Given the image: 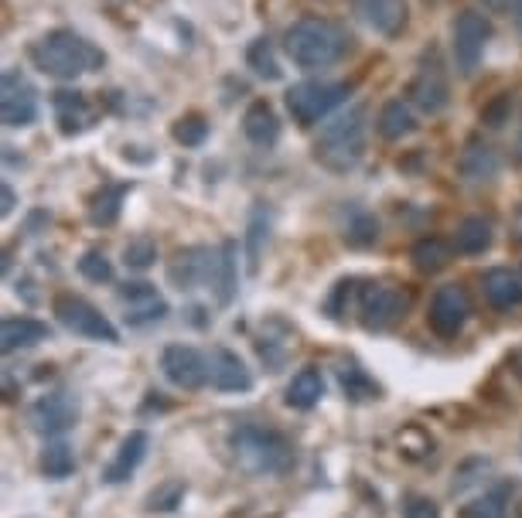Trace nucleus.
<instances>
[{
    "label": "nucleus",
    "mask_w": 522,
    "mask_h": 518,
    "mask_svg": "<svg viewBox=\"0 0 522 518\" xmlns=\"http://www.w3.org/2000/svg\"><path fill=\"white\" fill-rule=\"evenodd\" d=\"M28 58L41 75H52V79H62V82L99 72L106 65V55L99 52L93 41L76 35V31L69 28H55L48 31V35H41L38 41H31Z\"/></svg>",
    "instance_id": "obj_1"
},
{
    "label": "nucleus",
    "mask_w": 522,
    "mask_h": 518,
    "mask_svg": "<svg viewBox=\"0 0 522 518\" xmlns=\"http://www.w3.org/2000/svg\"><path fill=\"white\" fill-rule=\"evenodd\" d=\"M229 454L246 474H256V478L287 474L297 461L294 444H290L287 433L263 423H239L236 430L229 433Z\"/></svg>",
    "instance_id": "obj_2"
},
{
    "label": "nucleus",
    "mask_w": 522,
    "mask_h": 518,
    "mask_svg": "<svg viewBox=\"0 0 522 518\" xmlns=\"http://www.w3.org/2000/svg\"><path fill=\"white\" fill-rule=\"evenodd\" d=\"M366 106H352L348 113L335 116L321 127L318 140H314V161H318L331 174H348L362 164L366 157V137H369V123H366Z\"/></svg>",
    "instance_id": "obj_3"
},
{
    "label": "nucleus",
    "mask_w": 522,
    "mask_h": 518,
    "mask_svg": "<svg viewBox=\"0 0 522 518\" xmlns=\"http://www.w3.org/2000/svg\"><path fill=\"white\" fill-rule=\"evenodd\" d=\"M284 48L297 69H304V72L331 69V65L345 58L348 35L338 28V24H331L325 18H301L287 28Z\"/></svg>",
    "instance_id": "obj_4"
},
{
    "label": "nucleus",
    "mask_w": 522,
    "mask_h": 518,
    "mask_svg": "<svg viewBox=\"0 0 522 518\" xmlns=\"http://www.w3.org/2000/svg\"><path fill=\"white\" fill-rule=\"evenodd\" d=\"M348 96H352V89H348L345 82L308 79V82L290 86L284 103H287V113L294 116L297 127L311 130L314 123H321L325 116H331V110H338Z\"/></svg>",
    "instance_id": "obj_5"
},
{
    "label": "nucleus",
    "mask_w": 522,
    "mask_h": 518,
    "mask_svg": "<svg viewBox=\"0 0 522 518\" xmlns=\"http://www.w3.org/2000/svg\"><path fill=\"white\" fill-rule=\"evenodd\" d=\"M52 307H55L58 324H62V328H69L72 334H79V338L103 341V345H116V341H120V331L113 328L110 317L99 311L96 304H89L86 297L58 294Z\"/></svg>",
    "instance_id": "obj_6"
},
{
    "label": "nucleus",
    "mask_w": 522,
    "mask_h": 518,
    "mask_svg": "<svg viewBox=\"0 0 522 518\" xmlns=\"http://www.w3.org/2000/svg\"><path fill=\"white\" fill-rule=\"evenodd\" d=\"M488 38H492V24H488L482 11H461L458 18H454L451 55H454V69H458L464 79H471V75L478 72Z\"/></svg>",
    "instance_id": "obj_7"
},
{
    "label": "nucleus",
    "mask_w": 522,
    "mask_h": 518,
    "mask_svg": "<svg viewBox=\"0 0 522 518\" xmlns=\"http://www.w3.org/2000/svg\"><path fill=\"white\" fill-rule=\"evenodd\" d=\"M410 311V294L393 283H366L359 294V321L369 331H386Z\"/></svg>",
    "instance_id": "obj_8"
},
{
    "label": "nucleus",
    "mask_w": 522,
    "mask_h": 518,
    "mask_svg": "<svg viewBox=\"0 0 522 518\" xmlns=\"http://www.w3.org/2000/svg\"><path fill=\"white\" fill-rule=\"evenodd\" d=\"M406 96H410V103L427 116H437L447 110V103H451V82H447L441 55L437 52L424 55V62H420L417 75H413Z\"/></svg>",
    "instance_id": "obj_9"
},
{
    "label": "nucleus",
    "mask_w": 522,
    "mask_h": 518,
    "mask_svg": "<svg viewBox=\"0 0 522 518\" xmlns=\"http://www.w3.org/2000/svg\"><path fill=\"white\" fill-rule=\"evenodd\" d=\"M0 120L11 130H24L38 120V93L18 69H7L0 82Z\"/></svg>",
    "instance_id": "obj_10"
},
{
    "label": "nucleus",
    "mask_w": 522,
    "mask_h": 518,
    "mask_svg": "<svg viewBox=\"0 0 522 518\" xmlns=\"http://www.w3.org/2000/svg\"><path fill=\"white\" fill-rule=\"evenodd\" d=\"M471 317V300L464 294L461 283H444L437 287V294L430 297V311H427V324L434 328V334L441 338H458Z\"/></svg>",
    "instance_id": "obj_11"
},
{
    "label": "nucleus",
    "mask_w": 522,
    "mask_h": 518,
    "mask_svg": "<svg viewBox=\"0 0 522 518\" xmlns=\"http://www.w3.org/2000/svg\"><path fill=\"white\" fill-rule=\"evenodd\" d=\"M161 372L171 386L195 392L209 386V355H202L192 345H168L161 352Z\"/></svg>",
    "instance_id": "obj_12"
},
{
    "label": "nucleus",
    "mask_w": 522,
    "mask_h": 518,
    "mask_svg": "<svg viewBox=\"0 0 522 518\" xmlns=\"http://www.w3.org/2000/svg\"><path fill=\"white\" fill-rule=\"evenodd\" d=\"M215 270H219V249L209 246H188L168 263V280L178 290H195L202 283H215Z\"/></svg>",
    "instance_id": "obj_13"
},
{
    "label": "nucleus",
    "mask_w": 522,
    "mask_h": 518,
    "mask_svg": "<svg viewBox=\"0 0 522 518\" xmlns=\"http://www.w3.org/2000/svg\"><path fill=\"white\" fill-rule=\"evenodd\" d=\"M31 426L38 433H48V437H58V433L72 430L79 423V399L72 392L58 389L48 392V396H38L35 406H31Z\"/></svg>",
    "instance_id": "obj_14"
},
{
    "label": "nucleus",
    "mask_w": 522,
    "mask_h": 518,
    "mask_svg": "<svg viewBox=\"0 0 522 518\" xmlns=\"http://www.w3.org/2000/svg\"><path fill=\"white\" fill-rule=\"evenodd\" d=\"M120 304H123V321H127L130 328H144V324H154V321H161V317H168V300L157 294V287L147 280L123 283Z\"/></svg>",
    "instance_id": "obj_15"
},
{
    "label": "nucleus",
    "mask_w": 522,
    "mask_h": 518,
    "mask_svg": "<svg viewBox=\"0 0 522 518\" xmlns=\"http://www.w3.org/2000/svg\"><path fill=\"white\" fill-rule=\"evenodd\" d=\"M52 106H55V123L65 137H76V133L89 130L96 123V106L89 103V96L79 93V89H62V93H55Z\"/></svg>",
    "instance_id": "obj_16"
},
{
    "label": "nucleus",
    "mask_w": 522,
    "mask_h": 518,
    "mask_svg": "<svg viewBox=\"0 0 522 518\" xmlns=\"http://www.w3.org/2000/svg\"><path fill=\"white\" fill-rule=\"evenodd\" d=\"M209 382L219 392H246L253 389V375L246 362L229 348H212L209 355Z\"/></svg>",
    "instance_id": "obj_17"
},
{
    "label": "nucleus",
    "mask_w": 522,
    "mask_h": 518,
    "mask_svg": "<svg viewBox=\"0 0 522 518\" xmlns=\"http://www.w3.org/2000/svg\"><path fill=\"white\" fill-rule=\"evenodd\" d=\"M482 290L495 311H516L522 304V273L509 270V266H492L482 277Z\"/></svg>",
    "instance_id": "obj_18"
},
{
    "label": "nucleus",
    "mask_w": 522,
    "mask_h": 518,
    "mask_svg": "<svg viewBox=\"0 0 522 518\" xmlns=\"http://www.w3.org/2000/svg\"><path fill=\"white\" fill-rule=\"evenodd\" d=\"M458 171L464 181H471V185L495 181V174H499V154H495V147L485 144L482 137H471L458 157Z\"/></svg>",
    "instance_id": "obj_19"
},
{
    "label": "nucleus",
    "mask_w": 522,
    "mask_h": 518,
    "mask_svg": "<svg viewBox=\"0 0 522 518\" xmlns=\"http://www.w3.org/2000/svg\"><path fill=\"white\" fill-rule=\"evenodd\" d=\"M147 447H151V437H147L144 430H130L127 437H123L120 450H116V457H113L110 464H106L103 481L106 484H123V481H127L130 474H134L137 467L144 464Z\"/></svg>",
    "instance_id": "obj_20"
},
{
    "label": "nucleus",
    "mask_w": 522,
    "mask_h": 518,
    "mask_svg": "<svg viewBox=\"0 0 522 518\" xmlns=\"http://www.w3.org/2000/svg\"><path fill=\"white\" fill-rule=\"evenodd\" d=\"M355 11L386 38H396L406 28V0H355Z\"/></svg>",
    "instance_id": "obj_21"
},
{
    "label": "nucleus",
    "mask_w": 522,
    "mask_h": 518,
    "mask_svg": "<svg viewBox=\"0 0 522 518\" xmlns=\"http://www.w3.org/2000/svg\"><path fill=\"white\" fill-rule=\"evenodd\" d=\"M48 338H52V331H48V324L38 321V317H4V324H0V348H4V352L41 345V341Z\"/></svg>",
    "instance_id": "obj_22"
},
{
    "label": "nucleus",
    "mask_w": 522,
    "mask_h": 518,
    "mask_svg": "<svg viewBox=\"0 0 522 518\" xmlns=\"http://www.w3.org/2000/svg\"><path fill=\"white\" fill-rule=\"evenodd\" d=\"M243 133L256 147H273L280 140V120L267 99H253L250 103V110L243 113Z\"/></svg>",
    "instance_id": "obj_23"
},
{
    "label": "nucleus",
    "mask_w": 522,
    "mask_h": 518,
    "mask_svg": "<svg viewBox=\"0 0 522 518\" xmlns=\"http://www.w3.org/2000/svg\"><path fill=\"white\" fill-rule=\"evenodd\" d=\"M270 208L267 205H256L250 212V222H246V270L260 273V259L270 246Z\"/></svg>",
    "instance_id": "obj_24"
},
{
    "label": "nucleus",
    "mask_w": 522,
    "mask_h": 518,
    "mask_svg": "<svg viewBox=\"0 0 522 518\" xmlns=\"http://www.w3.org/2000/svg\"><path fill=\"white\" fill-rule=\"evenodd\" d=\"M321 396H325V375H321L314 365L308 369H301L294 375V379L287 382V406L290 409H314L321 403Z\"/></svg>",
    "instance_id": "obj_25"
},
{
    "label": "nucleus",
    "mask_w": 522,
    "mask_h": 518,
    "mask_svg": "<svg viewBox=\"0 0 522 518\" xmlns=\"http://www.w3.org/2000/svg\"><path fill=\"white\" fill-rule=\"evenodd\" d=\"M495 232L492 222L485 215H468V219L458 222V232H454V249L461 256H482L488 246H492Z\"/></svg>",
    "instance_id": "obj_26"
},
{
    "label": "nucleus",
    "mask_w": 522,
    "mask_h": 518,
    "mask_svg": "<svg viewBox=\"0 0 522 518\" xmlns=\"http://www.w3.org/2000/svg\"><path fill=\"white\" fill-rule=\"evenodd\" d=\"M338 386H342L345 399L352 403H369V399H379V382L362 369L359 362H342L338 365Z\"/></svg>",
    "instance_id": "obj_27"
},
{
    "label": "nucleus",
    "mask_w": 522,
    "mask_h": 518,
    "mask_svg": "<svg viewBox=\"0 0 522 518\" xmlns=\"http://www.w3.org/2000/svg\"><path fill=\"white\" fill-rule=\"evenodd\" d=\"M127 195H130V185H103L93 198H89V222L99 225V229L113 225L116 219H120L123 198Z\"/></svg>",
    "instance_id": "obj_28"
},
{
    "label": "nucleus",
    "mask_w": 522,
    "mask_h": 518,
    "mask_svg": "<svg viewBox=\"0 0 522 518\" xmlns=\"http://www.w3.org/2000/svg\"><path fill=\"white\" fill-rule=\"evenodd\" d=\"M376 127L386 140H403L417 130V116H413L410 103H403V99H389V103H383V110H379Z\"/></svg>",
    "instance_id": "obj_29"
},
{
    "label": "nucleus",
    "mask_w": 522,
    "mask_h": 518,
    "mask_svg": "<svg viewBox=\"0 0 522 518\" xmlns=\"http://www.w3.org/2000/svg\"><path fill=\"white\" fill-rule=\"evenodd\" d=\"M413 266H417L420 273H441L451 266V246H447L444 239L430 236V239H420L417 246H413Z\"/></svg>",
    "instance_id": "obj_30"
},
{
    "label": "nucleus",
    "mask_w": 522,
    "mask_h": 518,
    "mask_svg": "<svg viewBox=\"0 0 522 518\" xmlns=\"http://www.w3.org/2000/svg\"><path fill=\"white\" fill-rule=\"evenodd\" d=\"M41 471L52 481L69 478V474L76 471V450L65 444V440H52V444L41 450Z\"/></svg>",
    "instance_id": "obj_31"
},
{
    "label": "nucleus",
    "mask_w": 522,
    "mask_h": 518,
    "mask_svg": "<svg viewBox=\"0 0 522 518\" xmlns=\"http://www.w3.org/2000/svg\"><path fill=\"white\" fill-rule=\"evenodd\" d=\"M246 65L253 69V75H260V79L267 82H277L280 75H284V69H280L277 62V52H273L270 38H253L250 48H246Z\"/></svg>",
    "instance_id": "obj_32"
},
{
    "label": "nucleus",
    "mask_w": 522,
    "mask_h": 518,
    "mask_svg": "<svg viewBox=\"0 0 522 518\" xmlns=\"http://www.w3.org/2000/svg\"><path fill=\"white\" fill-rule=\"evenodd\" d=\"M236 242H222L219 249V270H215V294H219V304H229L236 297Z\"/></svg>",
    "instance_id": "obj_33"
},
{
    "label": "nucleus",
    "mask_w": 522,
    "mask_h": 518,
    "mask_svg": "<svg viewBox=\"0 0 522 518\" xmlns=\"http://www.w3.org/2000/svg\"><path fill=\"white\" fill-rule=\"evenodd\" d=\"M171 137L181 147H202L209 140V120L202 113H185L171 123Z\"/></svg>",
    "instance_id": "obj_34"
},
{
    "label": "nucleus",
    "mask_w": 522,
    "mask_h": 518,
    "mask_svg": "<svg viewBox=\"0 0 522 518\" xmlns=\"http://www.w3.org/2000/svg\"><path fill=\"white\" fill-rule=\"evenodd\" d=\"M505 498H509V488H495L488 491V495L475 498L471 505L461 508V518H509V505H505Z\"/></svg>",
    "instance_id": "obj_35"
},
{
    "label": "nucleus",
    "mask_w": 522,
    "mask_h": 518,
    "mask_svg": "<svg viewBox=\"0 0 522 518\" xmlns=\"http://www.w3.org/2000/svg\"><path fill=\"white\" fill-rule=\"evenodd\" d=\"M379 239V219L372 212H355L352 222L345 225V242L355 249H369Z\"/></svg>",
    "instance_id": "obj_36"
},
{
    "label": "nucleus",
    "mask_w": 522,
    "mask_h": 518,
    "mask_svg": "<svg viewBox=\"0 0 522 518\" xmlns=\"http://www.w3.org/2000/svg\"><path fill=\"white\" fill-rule=\"evenodd\" d=\"M181 498H185V481H164L161 488H154L147 495L144 508L147 512H174L181 505Z\"/></svg>",
    "instance_id": "obj_37"
},
{
    "label": "nucleus",
    "mask_w": 522,
    "mask_h": 518,
    "mask_svg": "<svg viewBox=\"0 0 522 518\" xmlns=\"http://www.w3.org/2000/svg\"><path fill=\"white\" fill-rule=\"evenodd\" d=\"M123 263H127L130 270H147V266H154L157 263V242L151 236L130 239L127 246H123Z\"/></svg>",
    "instance_id": "obj_38"
},
{
    "label": "nucleus",
    "mask_w": 522,
    "mask_h": 518,
    "mask_svg": "<svg viewBox=\"0 0 522 518\" xmlns=\"http://www.w3.org/2000/svg\"><path fill=\"white\" fill-rule=\"evenodd\" d=\"M359 294H362V283L359 280H342V283H335V290H331V297H328V304H325V311L328 317H335V321H342V317L348 314V304H359Z\"/></svg>",
    "instance_id": "obj_39"
},
{
    "label": "nucleus",
    "mask_w": 522,
    "mask_h": 518,
    "mask_svg": "<svg viewBox=\"0 0 522 518\" xmlns=\"http://www.w3.org/2000/svg\"><path fill=\"white\" fill-rule=\"evenodd\" d=\"M79 273L89 283H110L113 280V263L106 259V253L89 249V253H82V259H79Z\"/></svg>",
    "instance_id": "obj_40"
},
{
    "label": "nucleus",
    "mask_w": 522,
    "mask_h": 518,
    "mask_svg": "<svg viewBox=\"0 0 522 518\" xmlns=\"http://www.w3.org/2000/svg\"><path fill=\"white\" fill-rule=\"evenodd\" d=\"M512 120V93H499L492 103H485L482 110V127L488 130H502L505 123Z\"/></svg>",
    "instance_id": "obj_41"
},
{
    "label": "nucleus",
    "mask_w": 522,
    "mask_h": 518,
    "mask_svg": "<svg viewBox=\"0 0 522 518\" xmlns=\"http://www.w3.org/2000/svg\"><path fill=\"white\" fill-rule=\"evenodd\" d=\"M403 518H441V508H437V501L427 495H406Z\"/></svg>",
    "instance_id": "obj_42"
},
{
    "label": "nucleus",
    "mask_w": 522,
    "mask_h": 518,
    "mask_svg": "<svg viewBox=\"0 0 522 518\" xmlns=\"http://www.w3.org/2000/svg\"><path fill=\"white\" fill-rule=\"evenodd\" d=\"M509 18H512V24H516V31L522 35V0H512V4H509Z\"/></svg>",
    "instance_id": "obj_43"
},
{
    "label": "nucleus",
    "mask_w": 522,
    "mask_h": 518,
    "mask_svg": "<svg viewBox=\"0 0 522 518\" xmlns=\"http://www.w3.org/2000/svg\"><path fill=\"white\" fill-rule=\"evenodd\" d=\"M14 202H18V198H14V188L4 185V205H0V212L11 215V212H14Z\"/></svg>",
    "instance_id": "obj_44"
},
{
    "label": "nucleus",
    "mask_w": 522,
    "mask_h": 518,
    "mask_svg": "<svg viewBox=\"0 0 522 518\" xmlns=\"http://www.w3.org/2000/svg\"><path fill=\"white\" fill-rule=\"evenodd\" d=\"M512 239L522 242V205L516 208V215H512Z\"/></svg>",
    "instance_id": "obj_45"
},
{
    "label": "nucleus",
    "mask_w": 522,
    "mask_h": 518,
    "mask_svg": "<svg viewBox=\"0 0 522 518\" xmlns=\"http://www.w3.org/2000/svg\"><path fill=\"white\" fill-rule=\"evenodd\" d=\"M482 4L488 7V11H495V14H499V11H509V4H512V0H482Z\"/></svg>",
    "instance_id": "obj_46"
},
{
    "label": "nucleus",
    "mask_w": 522,
    "mask_h": 518,
    "mask_svg": "<svg viewBox=\"0 0 522 518\" xmlns=\"http://www.w3.org/2000/svg\"><path fill=\"white\" fill-rule=\"evenodd\" d=\"M512 369H516V375H519V379H522V348H519L516 355H512Z\"/></svg>",
    "instance_id": "obj_47"
},
{
    "label": "nucleus",
    "mask_w": 522,
    "mask_h": 518,
    "mask_svg": "<svg viewBox=\"0 0 522 518\" xmlns=\"http://www.w3.org/2000/svg\"><path fill=\"white\" fill-rule=\"evenodd\" d=\"M516 150H519V161H522V127H519V140H516Z\"/></svg>",
    "instance_id": "obj_48"
}]
</instances>
